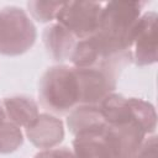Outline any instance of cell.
Listing matches in <instances>:
<instances>
[{"mask_svg": "<svg viewBox=\"0 0 158 158\" xmlns=\"http://www.w3.org/2000/svg\"><path fill=\"white\" fill-rule=\"evenodd\" d=\"M143 6L144 2L141 1H110L102 4L100 26L96 33L112 49L131 57V35L142 15Z\"/></svg>", "mask_w": 158, "mask_h": 158, "instance_id": "1", "label": "cell"}, {"mask_svg": "<svg viewBox=\"0 0 158 158\" xmlns=\"http://www.w3.org/2000/svg\"><path fill=\"white\" fill-rule=\"evenodd\" d=\"M41 105L53 114H69L80 104L79 85L73 65L57 64L48 68L38 84Z\"/></svg>", "mask_w": 158, "mask_h": 158, "instance_id": "2", "label": "cell"}, {"mask_svg": "<svg viewBox=\"0 0 158 158\" xmlns=\"http://www.w3.org/2000/svg\"><path fill=\"white\" fill-rule=\"evenodd\" d=\"M37 30L26 10L19 6L0 9V54L16 57L32 48Z\"/></svg>", "mask_w": 158, "mask_h": 158, "instance_id": "3", "label": "cell"}, {"mask_svg": "<svg viewBox=\"0 0 158 158\" xmlns=\"http://www.w3.org/2000/svg\"><path fill=\"white\" fill-rule=\"evenodd\" d=\"M102 4L95 1L63 2L56 21L69 31L78 41L95 35L100 26Z\"/></svg>", "mask_w": 158, "mask_h": 158, "instance_id": "4", "label": "cell"}, {"mask_svg": "<svg viewBox=\"0 0 158 158\" xmlns=\"http://www.w3.org/2000/svg\"><path fill=\"white\" fill-rule=\"evenodd\" d=\"M74 69L79 85V105H99L107 95L115 93L117 72L101 67Z\"/></svg>", "mask_w": 158, "mask_h": 158, "instance_id": "5", "label": "cell"}, {"mask_svg": "<svg viewBox=\"0 0 158 158\" xmlns=\"http://www.w3.org/2000/svg\"><path fill=\"white\" fill-rule=\"evenodd\" d=\"M157 14L147 11L133 27L130 43L131 60L139 67L154 64L157 56Z\"/></svg>", "mask_w": 158, "mask_h": 158, "instance_id": "6", "label": "cell"}, {"mask_svg": "<svg viewBox=\"0 0 158 158\" xmlns=\"http://www.w3.org/2000/svg\"><path fill=\"white\" fill-rule=\"evenodd\" d=\"M25 135L30 142L42 149L56 148L64 139V125L57 116L43 112L40 114L38 118L27 128H25Z\"/></svg>", "mask_w": 158, "mask_h": 158, "instance_id": "7", "label": "cell"}, {"mask_svg": "<svg viewBox=\"0 0 158 158\" xmlns=\"http://www.w3.org/2000/svg\"><path fill=\"white\" fill-rule=\"evenodd\" d=\"M106 126L74 136L73 154L75 158H115L106 136Z\"/></svg>", "mask_w": 158, "mask_h": 158, "instance_id": "8", "label": "cell"}, {"mask_svg": "<svg viewBox=\"0 0 158 158\" xmlns=\"http://www.w3.org/2000/svg\"><path fill=\"white\" fill-rule=\"evenodd\" d=\"M42 40L49 57L59 64L70 60V57L78 42V40L69 31H67L57 22L44 28Z\"/></svg>", "mask_w": 158, "mask_h": 158, "instance_id": "9", "label": "cell"}, {"mask_svg": "<svg viewBox=\"0 0 158 158\" xmlns=\"http://www.w3.org/2000/svg\"><path fill=\"white\" fill-rule=\"evenodd\" d=\"M5 115L9 121L20 128L30 127L40 116V106L37 101L26 95H14L2 100Z\"/></svg>", "mask_w": 158, "mask_h": 158, "instance_id": "10", "label": "cell"}, {"mask_svg": "<svg viewBox=\"0 0 158 158\" xmlns=\"http://www.w3.org/2000/svg\"><path fill=\"white\" fill-rule=\"evenodd\" d=\"M67 126L72 135L75 136L81 132L104 128L106 123L99 105H78L68 114Z\"/></svg>", "mask_w": 158, "mask_h": 158, "instance_id": "11", "label": "cell"}, {"mask_svg": "<svg viewBox=\"0 0 158 158\" xmlns=\"http://www.w3.org/2000/svg\"><path fill=\"white\" fill-rule=\"evenodd\" d=\"M23 143V133L19 126L9 120L0 122V154L12 153Z\"/></svg>", "mask_w": 158, "mask_h": 158, "instance_id": "12", "label": "cell"}, {"mask_svg": "<svg viewBox=\"0 0 158 158\" xmlns=\"http://www.w3.org/2000/svg\"><path fill=\"white\" fill-rule=\"evenodd\" d=\"M62 4L59 1H28L27 9L35 20L46 23L56 20Z\"/></svg>", "mask_w": 158, "mask_h": 158, "instance_id": "13", "label": "cell"}, {"mask_svg": "<svg viewBox=\"0 0 158 158\" xmlns=\"http://www.w3.org/2000/svg\"><path fill=\"white\" fill-rule=\"evenodd\" d=\"M157 148H158L157 136L151 135L143 141V143L141 144L139 149L137 151L135 158H158Z\"/></svg>", "mask_w": 158, "mask_h": 158, "instance_id": "14", "label": "cell"}, {"mask_svg": "<svg viewBox=\"0 0 158 158\" xmlns=\"http://www.w3.org/2000/svg\"><path fill=\"white\" fill-rule=\"evenodd\" d=\"M33 158H75L73 154V151L67 147L60 148H49V149H42Z\"/></svg>", "mask_w": 158, "mask_h": 158, "instance_id": "15", "label": "cell"}, {"mask_svg": "<svg viewBox=\"0 0 158 158\" xmlns=\"http://www.w3.org/2000/svg\"><path fill=\"white\" fill-rule=\"evenodd\" d=\"M4 120H6V115H5V110H4L2 102H0V122H2Z\"/></svg>", "mask_w": 158, "mask_h": 158, "instance_id": "16", "label": "cell"}]
</instances>
